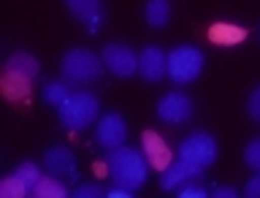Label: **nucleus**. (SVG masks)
<instances>
[{"label": "nucleus", "mask_w": 260, "mask_h": 198, "mask_svg": "<svg viewBox=\"0 0 260 198\" xmlns=\"http://www.w3.org/2000/svg\"><path fill=\"white\" fill-rule=\"evenodd\" d=\"M203 71V52L195 46H176L168 54V76L176 84H190Z\"/></svg>", "instance_id": "20e7f679"}, {"label": "nucleus", "mask_w": 260, "mask_h": 198, "mask_svg": "<svg viewBox=\"0 0 260 198\" xmlns=\"http://www.w3.org/2000/svg\"><path fill=\"white\" fill-rule=\"evenodd\" d=\"M27 190H30V187L24 185L16 174L6 177L3 182H0V195H3V198H24V195H27Z\"/></svg>", "instance_id": "6ab92c4d"}, {"label": "nucleus", "mask_w": 260, "mask_h": 198, "mask_svg": "<svg viewBox=\"0 0 260 198\" xmlns=\"http://www.w3.org/2000/svg\"><path fill=\"white\" fill-rule=\"evenodd\" d=\"M68 84L65 81H49V84H44V101L52 103V106H60L65 98H68Z\"/></svg>", "instance_id": "aec40b11"}, {"label": "nucleus", "mask_w": 260, "mask_h": 198, "mask_svg": "<svg viewBox=\"0 0 260 198\" xmlns=\"http://www.w3.org/2000/svg\"><path fill=\"white\" fill-rule=\"evenodd\" d=\"M103 65L109 68L114 76H133L138 73V54L133 52L130 46H122V44H109L103 46V54H101Z\"/></svg>", "instance_id": "423d86ee"}, {"label": "nucleus", "mask_w": 260, "mask_h": 198, "mask_svg": "<svg viewBox=\"0 0 260 198\" xmlns=\"http://www.w3.org/2000/svg\"><path fill=\"white\" fill-rule=\"evenodd\" d=\"M247 111H249V117L260 122V84L252 90V95H249V101H247Z\"/></svg>", "instance_id": "393cba45"}, {"label": "nucleus", "mask_w": 260, "mask_h": 198, "mask_svg": "<svg viewBox=\"0 0 260 198\" xmlns=\"http://www.w3.org/2000/svg\"><path fill=\"white\" fill-rule=\"evenodd\" d=\"M192 114V101L187 98L184 93H179V90H174V93H166L157 101V117L162 122H171V125H182V122L190 120Z\"/></svg>", "instance_id": "0eeeda50"}, {"label": "nucleus", "mask_w": 260, "mask_h": 198, "mask_svg": "<svg viewBox=\"0 0 260 198\" xmlns=\"http://www.w3.org/2000/svg\"><path fill=\"white\" fill-rule=\"evenodd\" d=\"M68 8L76 19L87 22L89 33H98V27H101V0H68Z\"/></svg>", "instance_id": "4468645a"}, {"label": "nucleus", "mask_w": 260, "mask_h": 198, "mask_svg": "<svg viewBox=\"0 0 260 198\" xmlns=\"http://www.w3.org/2000/svg\"><path fill=\"white\" fill-rule=\"evenodd\" d=\"M201 179H203V168H201V166H195V163L179 158V160H174L166 171H162L160 187H162V190H179L182 185H187V182H201Z\"/></svg>", "instance_id": "6e6552de"}, {"label": "nucleus", "mask_w": 260, "mask_h": 198, "mask_svg": "<svg viewBox=\"0 0 260 198\" xmlns=\"http://www.w3.org/2000/svg\"><path fill=\"white\" fill-rule=\"evenodd\" d=\"M106 168H109V177L114 185L125 187V190H138L146 182V174H149V160L141 150L136 147H117L106 155Z\"/></svg>", "instance_id": "f257e3e1"}, {"label": "nucleus", "mask_w": 260, "mask_h": 198, "mask_svg": "<svg viewBox=\"0 0 260 198\" xmlns=\"http://www.w3.org/2000/svg\"><path fill=\"white\" fill-rule=\"evenodd\" d=\"M179 158L190 160V163H195V166H201V168H206V166H211V163L217 160V142L209 133H203V130L190 133L182 144H179Z\"/></svg>", "instance_id": "39448f33"}, {"label": "nucleus", "mask_w": 260, "mask_h": 198, "mask_svg": "<svg viewBox=\"0 0 260 198\" xmlns=\"http://www.w3.org/2000/svg\"><path fill=\"white\" fill-rule=\"evenodd\" d=\"M144 16L152 27H166L168 16H171V3L168 0H146Z\"/></svg>", "instance_id": "a211bd4d"}, {"label": "nucleus", "mask_w": 260, "mask_h": 198, "mask_svg": "<svg viewBox=\"0 0 260 198\" xmlns=\"http://www.w3.org/2000/svg\"><path fill=\"white\" fill-rule=\"evenodd\" d=\"M214 198H239L236 187H214Z\"/></svg>", "instance_id": "bb28decb"}, {"label": "nucleus", "mask_w": 260, "mask_h": 198, "mask_svg": "<svg viewBox=\"0 0 260 198\" xmlns=\"http://www.w3.org/2000/svg\"><path fill=\"white\" fill-rule=\"evenodd\" d=\"M179 195L182 198H206V187L201 182H187V185L179 187Z\"/></svg>", "instance_id": "5701e85b"}, {"label": "nucleus", "mask_w": 260, "mask_h": 198, "mask_svg": "<svg viewBox=\"0 0 260 198\" xmlns=\"http://www.w3.org/2000/svg\"><path fill=\"white\" fill-rule=\"evenodd\" d=\"M109 198H130V190H125V187H119V185H114L111 190H109Z\"/></svg>", "instance_id": "cd10ccee"}, {"label": "nucleus", "mask_w": 260, "mask_h": 198, "mask_svg": "<svg viewBox=\"0 0 260 198\" xmlns=\"http://www.w3.org/2000/svg\"><path fill=\"white\" fill-rule=\"evenodd\" d=\"M30 84H32V79L22 76V73H14V71H6V76H3V93L8 101H24L30 95Z\"/></svg>", "instance_id": "2eb2a0df"}, {"label": "nucleus", "mask_w": 260, "mask_h": 198, "mask_svg": "<svg viewBox=\"0 0 260 198\" xmlns=\"http://www.w3.org/2000/svg\"><path fill=\"white\" fill-rule=\"evenodd\" d=\"M14 174H16V177H19V179H22V182H24V185H27V187H30V190H32V187H36V185H38V179H41V177H44V174H41V168L36 166V163H30V160H27V163H22V166H19V168H16V171H14Z\"/></svg>", "instance_id": "412c9836"}, {"label": "nucleus", "mask_w": 260, "mask_h": 198, "mask_svg": "<svg viewBox=\"0 0 260 198\" xmlns=\"http://www.w3.org/2000/svg\"><path fill=\"white\" fill-rule=\"evenodd\" d=\"M44 171L57 177V179L73 177L76 174V155L71 150H65V147H52V150L44 155Z\"/></svg>", "instance_id": "f8f14e48"}, {"label": "nucleus", "mask_w": 260, "mask_h": 198, "mask_svg": "<svg viewBox=\"0 0 260 198\" xmlns=\"http://www.w3.org/2000/svg\"><path fill=\"white\" fill-rule=\"evenodd\" d=\"M138 73L146 81H160L168 73V57L160 46H146L138 54Z\"/></svg>", "instance_id": "9b49d317"}, {"label": "nucleus", "mask_w": 260, "mask_h": 198, "mask_svg": "<svg viewBox=\"0 0 260 198\" xmlns=\"http://www.w3.org/2000/svg\"><path fill=\"white\" fill-rule=\"evenodd\" d=\"M244 160H247L249 168L260 171V138H255V142L247 144V150H244Z\"/></svg>", "instance_id": "4be33fe9"}, {"label": "nucleus", "mask_w": 260, "mask_h": 198, "mask_svg": "<svg viewBox=\"0 0 260 198\" xmlns=\"http://www.w3.org/2000/svg\"><path fill=\"white\" fill-rule=\"evenodd\" d=\"M247 38V27H239V24L231 22H217L209 27V41L217 46H236Z\"/></svg>", "instance_id": "ddd939ff"}, {"label": "nucleus", "mask_w": 260, "mask_h": 198, "mask_svg": "<svg viewBox=\"0 0 260 198\" xmlns=\"http://www.w3.org/2000/svg\"><path fill=\"white\" fill-rule=\"evenodd\" d=\"M76 198H101L103 195V187L95 185V182H87V185H79L76 190H73Z\"/></svg>", "instance_id": "b1692460"}, {"label": "nucleus", "mask_w": 260, "mask_h": 198, "mask_svg": "<svg viewBox=\"0 0 260 198\" xmlns=\"http://www.w3.org/2000/svg\"><path fill=\"white\" fill-rule=\"evenodd\" d=\"M127 138V125L125 120L119 117V114H106V117L98 122V144L103 147V150H117V147L125 144Z\"/></svg>", "instance_id": "1a4fd4ad"}, {"label": "nucleus", "mask_w": 260, "mask_h": 198, "mask_svg": "<svg viewBox=\"0 0 260 198\" xmlns=\"http://www.w3.org/2000/svg\"><path fill=\"white\" fill-rule=\"evenodd\" d=\"M38 60L32 54L27 52H19V54H11L8 57V63H6V71H14V73H22V76H27V79H36L38 76Z\"/></svg>", "instance_id": "dca6fc26"}, {"label": "nucleus", "mask_w": 260, "mask_h": 198, "mask_svg": "<svg viewBox=\"0 0 260 198\" xmlns=\"http://www.w3.org/2000/svg\"><path fill=\"white\" fill-rule=\"evenodd\" d=\"M141 142H144V155H146V160H149L152 168L166 171L171 163H174V152H171V147L166 142H162L160 133H154V130H144Z\"/></svg>", "instance_id": "9d476101"}, {"label": "nucleus", "mask_w": 260, "mask_h": 198, "mask_svg": "<svg viewBox=\"0 0 260 198\" xmlns=\"http://www.w3.org/2000/svg\"><path fill=\"white\" fill-rule=\"evenodd\" d=\"M57 109H60V122L68 130H84L98 117V98L87 90H79L71 93Z\"/></svg>", "instance_id": "7ed1b4c3"}, {"label": "nucleus", "mask_w": 260, "mask_h": 198, "mask_svg": "<svg viewBox=\"0 0 260 198\" xmlns=\"http://www.w3.org/2000/svg\"><path fill=\"white\" fill-rule=\"evenodd\" d=\"M103 60L98 54H92L89 49H71L62 57V76L71 84H89L103 76Z\"/></svg>", "instance_id": "f03ea898"}, {"label": "nucleus", "mask_w": 260, "mask_h": 198, "mask_svg": "<svg viewBox=\"0 0 260 198\" xmlns=\"http://www.w3.org/2000/svg\"><path fill=\"white\" fill-rule=\"evenodd\" d=\"M30 193L36 198H68V187H65L57 177L49 174V177H41L38 185L32 187Z\"/></svg>", "instance_id": "f3484780"}, {"label": "nucleus", "mask_w": 260, "mask_h": 198, "mask_svg": "<svg viewBox=\"0 0 260 198\" xmlns=\"http://www.w3.org/2000/svg\"><path fill=\"white\" fill-rule=\"evenodd\" d=\"M244 195L247 198H260V171H257V177H252L247 185H244Z\"/></svg>", "instance_id": "a878e982"}]
</instances>
